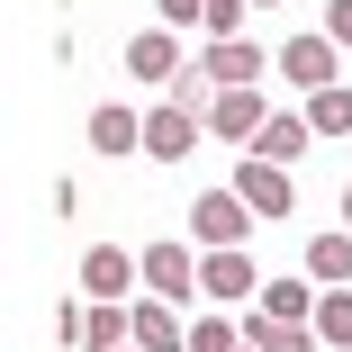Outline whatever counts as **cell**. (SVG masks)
Wrapping results in <instances>:
<instances>
[{
  "label": "cell",
  "mask_w": 352,
  "mask_h": 352,
  "mask_svg": "<svg viewBox=\"0 0 352 352\" xmlns=\"http://www.w3.org/2000/svg\"><path fill=\"white\" fill-rule=\"evenodd\" d=\"M190 235H199L208 253L244 244V235H253V208H244V190H199V199H190Z\"/></svg>",
  "instance_id": "cell-1"
},
{
  "label": "cell",
  "mask_w": 352,
  "mask_h": 352,
  "mask_svg": "<svg viewBox=\"0 0 352 352\" xmlns=\"http://www.w3.org/2000/svg\"><path fill=\"white\" fill-rule=\"evenodd\" d=\"M280 73H289V82L316 100V91H334V82H343V45H334L325 28H316V36H280Z\"/></svg>",
  "instance_id": "cell-2"
},
{
  "label": "cell",
  "mask_w": 352,
  "mask_h": 352,
  "mask_svg": "<svg viewBox=\"0 0 352 352\" xmlns=\"http://www.w3.org/2000/svg\"><path fill=\"white\" fill-rule=\"evenodd\" d=\"M199 126H208V118H199L190 100L145 109V154H154V163H190V154H199Z\"/></svg>",
  "instance_id": "cell-3"
},
{
  "label": "cell",
  "mask_w": 352,
  "mask_h": 352,
  "mask_svg": "<svg viewBox=\"0 0 352 352\" xmlns=\"http://www.w3.org/2000/svg\"><path fill=\"white\" fill-rule=\"evenodd\" d=\"M199 73L217 82V91H253V82L271 73V54H262L253 36H208V54H199Z\"/></svg>",
  "instance_id": "cell-4"
},
{
  "label": "cell",
  "mask_w": 352,
  "mask_h": 352,
  "mask_svg": "<svg viewBox=\"0 0 352 352\" xmlns=\"http://www.w3.org/2000/svg\"><path fill=\"white\" fill-rule=\"evenodd\" d=\"M181 28H135L126 36V82H181Z\"/></svg>",
  "instance_id": "cell-5"
},
{
  "label": "cell",
  "mask_w": 352,
  "mask_h": 352,
  "mask_svg": "<svg viewBox=\"0 0 352 352\" xmlns=\"http://www.w3.org/2000/svg\"><path fill=\"white\" fill-rule=\"evenodd\" d=\"M262 126H271L262 91H217V100H208V135H226V145H253Z\"/></svg>",
  "instance_id": "cell-6"
},
{
  "label": "cell",
  "mask_w": 352,
  "mask_h": 352,
  "mask_svg": "<svg viewBox=\"0 0 352 352\" xmlns=\"http://www.w3.org/2000/svg\"><path fill=\"white\" fill-rule=\"evenodd\" d=\"M145 289L172 298V307H190V289H199V253H190V244H145Z\"/></svg>",
  "instance_id": "cell-7"
},
{
  "label": "cell",
  "mask_w": 352,
  "mask_h": 352,
  "mask_svg": "<svg viewBox=\"0 0 352 352\" xmlns=\"http://www.w3.org/2000/svg\"><path fill=\"white\" fill-rule=\"evenodd\" d=\"M199 289L208 298H262V271L244 244H226V253H199Z\"/></svg>",
  "instance_id": "cell-8"
},
{
  "label": "cell",
  "mask_w": 352,
  "mask_h": 352,
  "mask_svg": "<svg viewBox=\"0 0 352 352\" xmlns=\"http://www.w3.org/2000/svg\"><path fill=\"white\" fill-rule=\"evenodd\" d=\"M235 190H244L253 217H289V208H298V181L280 172V163H235Z\"/></svg>",
  "instance_id": "cell-9"
},
{
  "label": "cell",
  "mask_w": 352,
  "mask_h": 352,
  "mask_svg": "<svg viewBox=\"0 0 352 352\" xmlns=\"http://www.w3.org/2000/svg\"><path fill=\"white\" fill-rule=\"evenodd\" d=\"M244 343H253V352H316L325 334H316L307 316H262V307H244Z\"/></svg>",
  "instance_id": "cell-10"
},
{
  "label": "cell",
  "mask_w": 352,
  "mask_h": 352,
  "mask_svg": "<svg viewBox=\"0 0 352 352\" xmlns=\"http://www.w3.org/2000/svg\"><path fill=\"white\" fill-rule=\"evenodd\" d=\"M307 135H316V126H307V109H298V118H289V109H271V126L253 135L244 154H253V163H280V172H289V163L307 154Z\"/></svg>",
  "instance_id": "cell-11"
},
{
  "label": "cell",
  "mask_w": 352,
  "mask_h": 352,
  "mask_svg": "<svg viewBox=\"0 0 352 352\" xmlns=\"http://www.w3.org/2000/svg\"><path fill=\"white\" fill-rule=\"evenodd\" d=\"M91 154H145V118H135L126 100H109V109H91Z\"/></svg>",
  "instance_id": "cell-12"
},
{
  "label": "cell",
  "mask_w": 352,
  "mask_h": 352,
  "mask_svg": "<svg viewBox=\"0 0 352 352\" xmlns=\"http://www.w3.org/2000/svg\"><path fill=\"white\" fill-rule=\"evenodd\" d=\"M135 271H145V262H135L126 244H91V262H82V289H91V298H126V289H135Z\"/></svg>",
  "instance_id": "cell-13"
},
{
  "label": "cell",
  "mask_w": 352,
  "mask_h": 352,
  "mask_svg": "<svg viewBox=\"0 0 352 352\" xmlns=\"http://www.w3.org/2000/svg\"><path fill=\"white\" fill-rule=\"evenodd\" d=\"M135 352H190V325L172 316V298H135Z\"/></svg>",
  "instance_id": "cell-14"
},
{
  "label": "cell",
  "mask_w": 352,
  "mask_h": 352,
  "mask_svg": "<svg viewBox=\"0 0 352 352\" xmlns=\"http://www.w3.org/2000/svg\"><path fill=\"white\" fill-rule=\"evenodd\" d=\"M307 280L316 289H352V235H316L307 244Z\"/></svg>",
  "instance_id": "cell-15"
},
{
  "label": "cell",
  "mask_w": 352,
  "mask_h": 352,
  "mask_svg": "<svg viewBox=\"0 0 352 352\" xmlns=\"http://www.w3.org/2000/svg\"><path fill=\"white\" fill-rule=\"evenodd\" d=\"M253 307H262V316H307V325H316V280H262Z\"/></svg>",
  "instance_id": "cell-16"
},
{
  "label": "cell",
  "mask_w": 352,
  "mask_h": 352,
  "mask_svg": "<svg viewBox=\"0 0 352 352\" xmlns=\"http://www.w3.org/2000/svg\"><path fill=\"white\" fill-rule=\"evenodd\" d=\"M190 352H244V316H190Z\"/></svg>",
  "instance_id": "cell-17"
},
{
  "label": "cell",
  "mask_w": 352,
  "mask_h": 352,
  "mask_svg": "<svg viewBox=\"0 0 352 352\" xmlns=\"http://www.w3.org/2000/svg\"><path fill=\"white\" fill-rule=\"evenodd\" d=\"M307 126H316V135H352V82L316 91V100H307Z\"/></svg>",
  "instance_id": "cell-18"
},
{
  "label": "cell",
  "mask_w": 352,
  "mask_h": 352,
  "mask_svg": "<svg viewBox=\"0 0 352 352\" xmlns=\"http://www.w3.org/2000/svg\"><path fill=\"white\" fill-rule=\"evenodd\" d=\"M316 334H325L334 352H352V289H325V298H316Z\"/></svg>",
  "instance_id": "cell-19"
},
{
  "label": "cell",
  "mask_w": 352,
  "mask_h": 352,
  "mask_svg": "<svg viewBox=\"0 0 352 352\" xmlns=\"http://www.w3.org/2000/svg\"><path fill=\"white\" fill-rule=\"evenodd\" d=\"M244 19H253V0H208V36H244Z\"/></svg>",
  "instance_id": "cell-20"
},
{
  "label": "cell",
  "mask_w": 352,
  "mask_h": 352,
  "mask_svg": "<svg viewBox=\"0 0 352 352\" xmlns=\"http://www.w3.org/2000/svg\"><path fill=\"white\" fill-rule=\"evenodd\" d=\"M163 28H208V0H154Z\"/></svg>",
  "instance_id": "cell-21"
},
{
  "label": "cell",
  "mask_w": 352,
  "mask_h": 352,
  "mask_svg": "<svg viewBox=\"0 0 352 352\" xmlns=\"http://www.w3.org/2000/svg\"><path fill=\"white\" fill-rule=\"evenodd\" d=\"M325 36H334V45H352V0H325Z\"/></svg>",
  "instance_id": "cell-22"
},
{
  "label": "cell",
  "mask_w": 352,
  "mask_h": 352,
  "mask_svg": "<svg viewBox=\"0 0 352 352\" xmlns=\"http://www.w3.org/2000/svg\"><path fill=\"white\" fill-rule=\"evenodd\" d=\"M343 235H352V181H343Z\"/></svg>",
  "instance_id": "cell-23"
},
{
  "label": "cell",
  "mask_w": 352,
  "mask_h": 352,
  "mask_svg": "<svg viewBox=\"0 0 352 352\" xmlns=\"http://www.w3.org/2000/svg\"><path fill=\"white\" fill-rule=\"evenodd\" d=\"M253 10H280V0H253Z\"/></svg>",
  "instance_id": "cell-24"
},
{
  "label": "cell",
  "mask_w": 352,
  "mask_h": 352,
  "mask_svg": "<svg viewBox=\"0 0 352 352\" xmlns=\"http://www.w3.org/2000/svg\"><path fill=\"white\" fill-rule=\"evenodd\" d=\"M244 352H253V343H244Z\"/></svg>",
  "instance_id": "cell-25"
}]
</instances>
